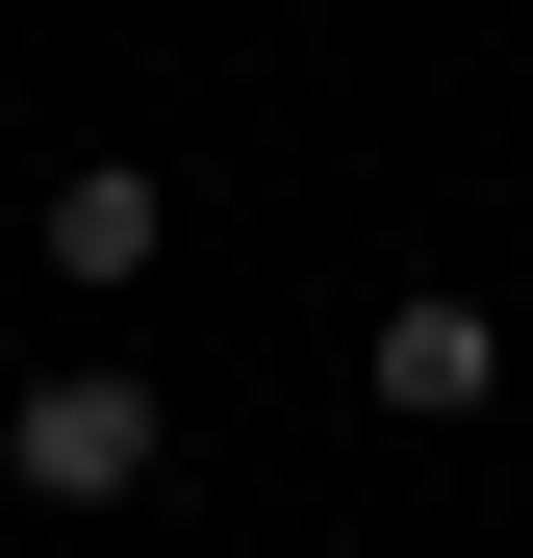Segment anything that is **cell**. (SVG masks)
I'll return each mask as SVG.
<instances>
[{
    "mask_svg": "<svg viewBox=\"0 0 533 558\" xmlns=\"http://www.w3.org/2000/svg\"><path fill=\"white\" fill-rule=\"evenodd\" d=\"M0 483H26V508H153L178 483V407L128 381V355H51V381L0 407Z\"/></svg>",
    "mask_w": 533,
    "mask_h": 558,
    "instance_id": "6da1fadb",
    "label": "cell"
},
{
    "mask_svg": "<svg viewBox=\"0 0 533 558\" xmlns=\"http://www.w3.org/2000/svg\"><path fill=\"white\" fill-rule=\"evenodd\" d=\"M26 254L76 279V305H128V279L178 254V178H153V153H76V178H51V204H26Z\"/></svg>",
    "mask_w": 533,
    "mask_h": 558,
    "instance_id": "7a4b0ae2",
    "label": "cell"
},
{
    "mask_svg": "<svg viewBox=\"0 0 533 558\" xmlns=\"http://www.w3.org/2000/svg\"><path fill=\"white\" fill-rule=\"evenodd\" d=\"M355 381H381L407 432H458V407H508V330L458 305V279H407V305H381V330H355Z\"/></svg>",
    "mask_w": 533,
    "mask_h": 558,
    "instance_id": "3957f363",
    "label": "cell"
},
{
    "mask_svg": "<svg viewBox=\"0 0 533 558\" xmlns=\"http://www.w3.org/2000/svg\"><path fill=\"white\" fill-rule=\"evenodd\" d=\"M483 558H508V533H483Z\"/></svg>",
    "mask_w": 533,
    "mask_h": 558,
    "instance_id": "277c9868",
    "label": "cell"
}]
</instances>
